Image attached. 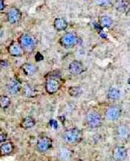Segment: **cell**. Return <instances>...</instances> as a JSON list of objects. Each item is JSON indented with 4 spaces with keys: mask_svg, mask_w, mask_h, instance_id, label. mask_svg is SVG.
<instances>
[{
    "mask_svg": "<svg viewBox=\"0 0 130 161\" xmlns=\"http://www.w3.org/2000/svg\"><path fill=\"white\" fill-rule=\"evenodd\" d=\"M61 75L54 74V72L49 73L46 75L45 82V90L50 94L56 93L61 88Z\"/></svg>",
    "mask_w": 130,
    "mask_h": 161,
    "instance_id": "cell-1",
    "label": "cell"
},
{
    "mask_svg": "<svg viewBox=\"0 0 130 161\" xmlns=\"http://www.w3.org/2000/svg\"><path fill=\"white\" fill-rule=\"evenodd\" d=\"M63 140L70 145H75L82 140V132L76 127L68 129L63 134Z\"/></svg>",
    "mask_w": 130,
    "mask_h": 161,
    "instance_id": "cell-2",
    "label": "cell"
},
{
    "mask_svg": "<svg viewBox=\"0 0 130 161\" xmlns=\"http://www.w3.org/2000/svg\"><path fill=\"white\" fill-rule=\"evenodd\" d=\"M19 44L23 48L24 51L31 52L33 49H35L36 45V41L33 36L29 34H24L19 37Z\"/></svg>",
    "mask_w": 130,
    "mask_h": 161,
    "instance_id": "cell-3",
    "label": "cell"
},
{
    "mask_svg": "<svg viewBox=\"0 0 130 161\" xmlns=\"http://www.w3.org/2000/svg\"><path fill=\"white\" fill-rule=\"evenodd\" d=\"M78 42V37L74 32H68L64 34L60 39V44L65 49H71Z\"/></svg>",
    "mask_w": 130,
    "mask_h": 161,
    "instance_id": "cell-4",
    "label": "cell"
},
{
    "mask_svg": "<svg viewBox=\"0 0 130 161\" xmlns=\"http://www.w3.org/2000/svg\"><path fill=\"white\" fill-rule=\"evenodd\" d=\"M103 119L100 113L96 111H90L87 114V123L91 128H98L102 125Z\"/></svg>",
    "mask_w": 130,
    "mask_h": 161,
    "instance_id": "cell-5",
    "label": "cell"
},
{
    "mask_svg": "<svg viewBox=\"0 0 130 161\" xmlns=\"http://www.w3.org/2000/svg\"><path fill=\"white\" fill-rule=\"evenodd\" d=\"M52 147V140L49 137H41L37 140L36 148L40 152H46Z\"/></svg>",
    "mask_w": 130,
    "mask_h": 161,
    "instance_id": "cell-6",
    "label": "cell"
},
{
    "mask_svg": "<svg viewBox=\"0 0 130 161\" xmlns=\"http://www.w3.org/2000/svg\"><path fill=\"white\" fill-rule=\"evenodd\" d=\"M112 155L115 161H124L128 157V150L126 147L117 146L113 149Z\"/></svg>",
    "mask_w": 130,
    "mask_h": 161,
    "instance_id": "cell-7",
    "label": "cell"
},
{
    "mask_svg": "<svg viewBox=\"0 0 130 161\" xmlns=\"http://www.w3.org/2000/svg\"><path fill=\"white\" fill-rule=\"evenodd\" d=\"M105 114L107 119H109V121H116L120 117L121 110L117 106H110L106 110Z\"/></svg>",
    "mask_w": 130,
    "mask_h": 161,
    "instance_id": "cell-8",
    "label": "cell"
},
{
    "mask_svg": "<svg viewBox=\"0 0 130 161\" xmlns=\"http://www.w3.org/2000/svg\"><path fill=\"white\" fill-rule=\"evenodd\" d=\"M69 70H70V72L72 75H81L82 73H83L86 70V68L81 62L73 61V62H71L70 63Z\"/></svg>",
    "mask_w": 130,
    "mask_h": 161,
    "instance_id": "cell-9",
    "label": "cell"
},
{
    "mask_svg": "<svg viewBox=\"0 0 130 161\" xmlns=\"http://www.w3.org/2000/svg\"><path fill=\"white\" fill-rule=\"evenodd\" d=\"M7 17H8V21L10 24H16V23L19 22L22 18V12L17 8L12 7L8 11Z\"/></svg>",
    "mask_w": 130,
    "mask_h": 161,
    "instance_id": "cell-10",
    "label": "cell"
},
{
    "mask_svg": "<svg viewBox=\"0 0 130 161\" xmlns=\"http://www.w3.org/2000/svg\"><path fill=\"white\" fill-rule=\"evenodd\" d=\"M8 52L12 56H21L24 54V49L21 47L19 43L17 42H11L8 47Z\"/></svg>",
    "mask_w": 130,
    "mask_h": 161,
    "instance_id": "cell-11",
    "label": "cell"
},
{
    "mask_svg": "<svg viewBox=\"0 0 130 161\" xmlns=\"http://www.w3.org/2000/svg\"><path fill=\"white\" fill-rule=\"evenodd\" d=\"M14 151V145L11 142H4L0 147V155L7 156L10 155Z\"/></svg>",
    "mask_w": 130,
    "mask_h": 161,
    "instance_id": "cell-12",
    "label": "cell"
},
{
    "mask_svg": "<svg viewBox=\"0 0 130 161\" xmlns=\"http://www.w3.org/2000/svg\"><path fill=\"white\" fill-rule=\"evenodd\" d=\"M21 89V83L17 79H12L10 82L7 84V90L11 94H16L19 92Z\"/></svg>",
    "mask_w": 130,
    "mask_h": 161,
    "instance_id": "cell-13",
    "label": "cell"
},
{
    "mask_svg": "<svg viewBox=\"0 0 130 161\" xmlns=\"http://www.w3.org/2000/svg\"><path fill=\"white\" fill-rule=\"evenodd\" d=\"M116 133L117 136L119 137L121 140H126L127 138L129 136V130L128 127L126 125H120L116 129Z\"/></svg>",
    "mask_w": 130,
    "mask_h": 161,
    "instance_id": "cell-14",
    "label": "cell"
},
{
    "mask_svg": "<svg viewBox=\"0 0 130 161\" xmlns=\"http://www.w3.org/2000/svg\"><path fill=\"white\" fill-rule=\"evenodd\" d=\"M54 28L57 31H63L67 29L68 23L64 18H55L54 21Z\"/></svg>",
    "mask_w": 130,
    "mask_h": 161,
    "instance_id": "cell-15",
    "label": "cell"
},
{
    "mask_svg": "<svg viewBox=\"0 0 130 161\" xmlns=\"http://www.w3.org/2000/svg\"><path fill=\"white\" fill-rule=\"evenodd\" d=\"M21 68L26 75H32L36 72V67L32 63H24Z\"/></svg>",
    "mask_w": 130,
    "mask_h": 161,
    "instance_id": "cell-16",
    "label": "cell"
},
{
    "mask_svg": "<svg viewBox=\"0 0 130 161\" xmlns=\"http://www.w3.org/2000/svg\"><path fill=\"white\" fill-rule=\"evenodd\" d=\"M36 125V121L30 116L25 117V119L22 120L21 121V127H23L24 129H30L31 127H33Z\"/></svg>",
    "mask_w": 130,
    "mask_h": 161,
    "instance_id": "cell-17",
    "label": "cell"
},
{
    "mask_svg": "<svg viewBox=\"0 0 130 161\" xmlns=\"http://www.w3.org/2000/svg\"><path fill=\"white\" fill-rule=\"evenodd\" d=\"M99 24L102 28H109L113 25V20L110 17L102 16L99 18Z\"/></svg>",
    "mask_w": 130,
    "mask_h": 161,
    "instance_id": "cell-18",
    "label": "cell"
},
{
    "mask_svg": "<svg viewBox=\"0 0 130 161\" xmlns=\"http://www.w3.org/2000/svg\"><path fill=\"white\" fill-rule=\"evenodd\" d=\"M115 7L118 11H125L128 7V0H115Z\"/></svg>",
    "mask_w": 130,
    "mask_h": 161,
    "instance_id": "cell-19",
    "label": "cell"
},
{
    "mask_svg": "<svg viewBox=\"0 0 130 161\" xmlns=\"http://www.w3.org/2000/svg\"><path fill=\"white\" fill-rule=\"evenodd\" d=\"M120 90L119 89H117V88H111L109 89V91H108V98L109 99V100H113V101H115V100H118L119 98H120Z\"/></svg>",
    "mask_w": 130,
    "mask_h": 161,
    "instance_id": "cell-20",
    "label": "cell"
},
{
    "mask_svg": "<svg viewBox=\"0 0 130 161\" xmlns=\"http://www.w3.org/2000/svg\"><path fill=\"white\" fill-rule=\"evenodd\" d=\"M69 94L72 97H78L82 94V89L80 87H70L69 88Z\"/></svg>",
    "mask_w": 130,
    "mask_h": 161,
    "instance_id": "cell-21",
    "label": "cell"
},
{
    "mask_svg": "<svg viewBox=\"0 0 130 161\" xmlns=\"http://www.w3.org/2000/svg\"><path fill=\"white\" fill-rule=\"evenodd\" d=\"M72 157V151L68 148H62L60 151V158L63 160H68Z\"/></svg>",
    "mask_w": 130,
    "mask_h": 161,
    "instance_id": "cell-22",
    "label": "cell"
},
{
    "mask_svg": "<svg viewBox=\"0 0 130 161\" xmlns=\"http://www.w3.org/2000/svg\"><path fill=\"white\" fill-rule=\"evenodd\" d=\"M10 104V100L8 96L5 95H0V107L6 108L9 107Z\"/></svg>",
    "mask_w": 130,
    "mask_h": 161,
    "instance_id": "cell-23",
    "label": "cell"
},
{
    "mask_svg": "<svg viewBox=\"0 0 130 161\" xmlns=\"http://www.w3.org/2000/svg\"><path fill=\"white\" fill-rule=\"evenodd\" d=\"M113 0H95V3L101 7H108L112 4Z\"/></svg>",
    "mask_w": 130,
    "mask_h": 161,
    "instance_id": "cell-24",
    "label": "cell"
},
{
    "mask_svg": "<svg viewBox=\"0 0 130 161\" xmlns=\"http://www.w3.org/2000/svg\"><path fill=\"white\" fill-rule=\"evenodd\" d=\"M7 140V134L5 132H0V143H4Z\"/></svg>",
    "mask_w": 130,
    "mask_h": 161,
    "instance_id": "cell-25",
    "label": "cell"
},
{
    "mask_svg": "<svg viewBox=\"0 0 130 161\" xmlns=\"http://www.w3.org/2000/svg\"><path fill=\"white\" fill-rule=\"evenodd\" d=\"M42 60H44V56H43V55L40 53V52H37L36 55V62H40Z\"/></svg>",
    "mask_w": 130,
    "mask_h": 161,
    "instance_id": "cell-26",
    "label": "cell"
},
{
    "mask_svg": "<svg viewBox=\"0 0 130 161\" xmlns=\"http://www.w3.org/2000/svg\"><path fill=\"white\" fill-rule=\"evenodd\" d=\"M5 8V5L4 0H0V10H4Z\"/></svg>",
    "mask_w": 130,
    "mask_h": 161,
    "instance_id": "cell-27",
    "label": "cell"
}]
</instances>
